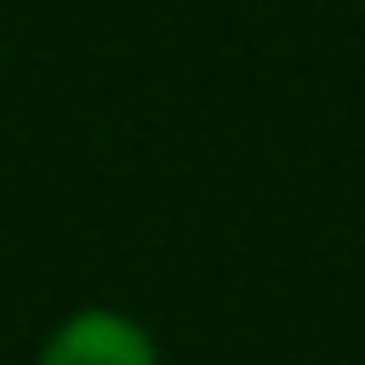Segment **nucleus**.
<instances>
[{"label": "nucleus", "mask_w": 365, "mask_h": 365, "mask_svg": "<svg viewBox=\"0 0 365 365\" xmlns=\"http://www.w3.org/2000/svg\"><path fill=\"white\" fill-rule=\"evenodd\" d=\"M34 365H160V342L137 314L91 302L46 331Z\"/></svg>", "instance_id": "1"}]
</instances>
